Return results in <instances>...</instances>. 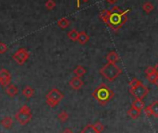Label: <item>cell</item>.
Wrapping results in <instances>:
<instances>
[{"label": "cell", "mask_w": 158, "mask_h": 133, "mask_svg": "<svg viewBox=\"0 0 158 133\" xmlns=\"http://www.w3.org/2000/svg\"><path fill=\"white\" fill-rule=\"evenodd\" d=\"M45 7H46L47 10H52L56 7V3H55L54 0H48V1L46 2V4H45Z\"/></svg>", "instance_id": "26"}, {"label": "cell", "mask_w": 158, "mask_h": 133, "mask_svg": "<svg viewBox=\"0 0 158 133\" xmlns=\"http://www.w3.org/2000/svg\"><path fill=\"white\" fill-rule=\"evenodd\" d=\"M8 50V47L5 43L0 42V54H3Z\"/></svg>", "instance_id": "29"}, {"label": "cell", "mask_w": 158, "mask_h": 133, "mask_svg": "<svg viewBox=\"0 0 158 133\" xmlns=\"http://www.w3.org/2000/svg\"><path fill=\"white\" fill-rule=\"evenodd\" d=\"M69 118V114L66 112V111H61L59 114H58V119L61 122V123H64L68 120Z\"/></svg>", "instance_id": "25"}, {"label": "cell", "mask_w": 158, "mask_h": 133, "mask_svg": "<svg viewBox=\"0 0 158 133\" xmlns=\"http://www.w3.org/2000/svg\"><path fill=\"white\" fill-rule=\"evenodd\" d=\"M86 74H87V70L82 65L76 66L75 69L73 70V75L74 77H83Z\"/></svg>", "instance_id": "13"}, {"label": "cell", "mask_w": 158, "mask_h": 133, "mask_svg": "<svg viewBox=\"0 0 158 133\" xmlns=\"http://www.w3.org/2000/svg\"><path fill=\"white\" fill-rule=\"evenodd\" d=\"M69 86L73 89V90H79L83 86H84V82L81 79V77H73V78L70 79L69 81Z\"/></svg>", "instance_id": "9"}, {"label": "cell", "mask_w": 158, "mask_h": 133, "mask_svg": "<svg viewBox=\"0 0 158 133\" xmlns=\"http://www.w3.org/2000/svg\"><path fill=\"white\" fill-rule=\"evenodd\" d=\"M156 86L158 87V80H157V82H156Z\"/></svg>", "instance_id": "36"}, {"label": "cell", "mask_w": 158, "mask_h": 133, "mask_svg": "<svg viewBox=\"0 0 158 133\" xmlns=\"http://www.w3.org/2000/svg\"><path fill=\"white\" fill-rule=\"evenodd\" d=\"M144 102H143V100H139V99H135L133 102H132V106H134V107H136L137 109H139V110H142V109H144Z\"/></svg>", "instance_id": "21"}, {"label": "cell", "mask_w": 158, "mask_h": 133, "mask_svg": "<svg viewBox=\"0 0 158 133\" xmlns=\"http://www.w3.org/2000/svg\"><path fill=\"white\" fill-rule=\"evenodd\" d=\"M106 60H107V61L109 63H114V64H116V62L119 61L120 57H119V55L115 51H110L107 54V56H106Z\"/></svg>", "instance_id": "10"}, {"label": "cell", "mask_w": 158, "mask_h": 133, "mask_svg": "<svg viewBox=\"0 0 158 133\" xmlns=\"http://www.w3.org/2000/svg\"><path fill=\"white\" fill-rule=\"evenodd\" d=\"M139 84H141V82H140L139 79H137V78H133V79L128 83V86H129V89H132V88L137 87V86H138V85H139Z\"/></svg>", "instance_id": "28"}, {"label": "cell", "mask_w": 158, "mask_h": 133, "mask_svg": "<svg viewBox=\"0 0 158 133\" xmlns=\"http://www.w3.org/2000/svg\"><path fill=\"white\" fill-rule=\"evenodd\" d=\"M100 74L109 82H113L122 74V69L114 63L108 62L100 69Z\"/></svg>", "instance_id": "3"}, {"label": "cell", "mask_w": 158, "mask_h": 133, "mask_svg": "<svg viewBox=\"0 0 158 133\" xmlns=\"http://www.w3.org/2000/svg\"><path fill=\"white\" fill-rule=\"evenodd\" d=\"M149 106L151 109L152 116H153L154 118H157L158 117V101L152 102Z\"/></svg>", "instance_id": "15"}, {"label": "cell", "mask_w": 158, "mask_h": 133, "mask_svg": "<svg viewBox=\"0 0 158 133\" xmlns=\"http://www.w3.org/2000/svg\"><path fill=\"white\" fill-rule=\"evenodd\" d=\"M15 119L17 120V122L20 125H22V126L26 125L32 119V112H31V109L27 105H23L20 108V110L16 113Z\"/></svg>", "instance_id": "5"}, {"label": "cell", "mask_w": 158, "mask_h": 133, "mask_svg": "<svg viewBox=\"0 0 158 133\" xmlns=\"http://www.w3.org/2000/svg\"><path fill=\"white\" fill-rule=\"evenodd\" d=\"M127 115L129 117H131L132 119H134V120L135 119H138L139 117V115H140V110H139L136 107H134V106L131 105V107L127 111Z\"/></svg>", "instance_id": "11"}, {"label": "cell", "mask_w": 158, "mask_h": 133, "mask_svg": "<svg viewBox=\"0 0 158 133\" xmlns=\"http://www.w3.org/2000/svg\"><path fill=\"white\" fill-rule=\"evenodd\" d=\"M63 98L64 94L62 92H60L58 89H52L46 95V102L49 107L53 108L57 106Z\"/></svg>", "instance_id": "4"}, {"label": "cell", "mask_w": 158, "mask_h": 133, "mask_svg": "<svg viewBox=\"0 0 158 133\" xmlns=\"http://www.w3.org/2000/svg\"><path fill=\"white\" fill-rule=\"evenodd\" d=\"M154 72H155L154 67H152V66H148L145 70V75H150V74H152Z\"/></svg>", "instance_id": "30"}, {"label": "cell", "mask_w": 158, "mask_h": 133, "mask_svg": "<svg viewBox=\"0 0 158 133\" xmlns=\"http://www.w3.org/2000/svg\"><path fill=\"white\" fill-rule=\"evenodd\" d=\"M129 11H130V10H122L121 11H112L111 10L110 16H109L108 21L106 23L107 26L110 27L114 32L118 31L127 23V13Z\"/></svg>", "instance_id": "1"}, {"label": "cell", "mask_w": 158, "mask_h": 133, "mask_svg": "<svg viewBox=\"0 0 158 133\" xmlns=\"http://www.w3.org/2000/svg\"><path fill=\"white\" fill-rule=\"evenodd\" d=\"M129 93L135 98V99H139V100H143L149 93V89L148 88L143 85L142 83L138 85L135 88L129 89Z\"/></svg>", "instance_id": "6"}, {"label": "cell", "mask_w": 158, "mask_h": 133, "mask_svg": "<svg viewBox=\"0 0 158 133\" xmlns=\"http://www.w3.org/2000/svg\"><path fill=\"white\" fill-rule=\"evenodd\" d=\"M154 70H155V73L158 75V63L154 66Z\"/></svg>", "instance_id": "35"}, {"label": "cell", "mask_w": 158, "mask_h": 133, "mask_svg": "<svg viewBox=\"0 0 158 133\" xmlns=\"http://www.w3.org/2000/svg\"><path fill=\"white\" fill-rule=\"evenodd\" d=\"M78 35H79V32L75 29H73L71 30L70 32H68L67 34V36L72 40V41H77V38H78Z\"/></svg>", "instance_id": "22"}, {"label": "cell", "mask_w": 158, "mask_h": 133, "mask_svg": "<svg viewBox=\"0 0 158 133\" xmlns=\"http://www.w3.org/2000/svg\"><path fill=\"white\" fill-rule=\"evenodd\" d=\"M29 56H30L29 51H28L27 49L22 48L18 49V50L13 54L12 58H13V60H14L18 64L23 65V64L29 59Z\"/></svg>", "instance_id": "7"}, {"label": "cell", "mask_w": 158, "mask_h": 133, "mask_svg": "<svg viewBox=\"0 0 158 133\" xmlns=\"http://www.w3.org/2000/svg\"><path fill=\"white\" fill-rule=\"evenodd\" d=\"M57 24L60 29H66L70 25V21L67 18H61L60 20L58 21Z\"/></svg>", "instance_id": "19"}, {"label": "cell", "mask_w": 158, "mask_h": 133, "mask_svg": "<svg viewBox=\"0 0 158 133\" xmlns=\"http://www.w3.org/2000/svg\"><path fill=\"white\" fill-rule=\"evenodd\" d=\"M144 113H145V114L148 116V117H150V116H152V113H151V109H150V106H147V107H145L144 108Z\"/></svg>", "instance_id": "31"}, {"label": "cell", "mask_w": 158, "mask_h": 133, "mask_svg": "<svg viewBox=\"0 0 158 133\" xmlns=\"http://www.w3.org/2000/svg\"><path fill=\"white\" fill-rule=\"evenodd\" d=\"M34 94H35V89H34L32 87L26 86V87L23 88V95L25 98H28V99H29V98L33 97Z\"/></svg>", "instance_id": "16"}, {"label": "cell", "mask_w": 158, "mask_h": 133, "mask_svg": "<svg viewBox=\"0 0 158 133\" xmlns=\"http://www.w3.org/2000/svg\"><path fill=\"white\" fill-rule=\"evenodd\" d=\"M81 133H98V132L96 131L93 124H89L81 130Z\"/></svg>", "instance_id": "24"}, {"label": "cell", "mask_w": 158, "mask_h": 133, "mask_svg": "<svg viewBox=\"0 0 158 133\" xmlns=\"http://www.w3.org/2000/svg\"><path fill=\"white\" fill-rule=\"evenodd\" d=\"M62 133H73V131L71 128H66L62 131Z\"/></svg>", "instance_id": "34"}, {"label": "cell", "mask_w": 158, "mask_h": 133, "mask_svg": "<svg viewBox=\"0 0 158 133\" xmlns=\"http://www.w3.org/2000/svg\"><path fill=\"white\" fill-rule=\"evenodd\" d=\"M110 13H111V10H103L100 14H99V18L104 23H106L107 21H108V18L110 16Z\"/></svg>", "instance_id": "18"}, {"label": "cell", "mask_w": 158, "mask_h": 133, "mask_svg": "<svg viewBox=\"0 0 158 133\" xmlns=\"http://www.w3.org/2000/svg\"><path fill=\"white\" fill-rule=\"evenodd\" d=\"M6 92L9 96L14 97L18 94V88L13 84H10L8 87H6Z\"/></svg>", "instance_id": "14"}, {"label": "cell", "mask_w": 158, "mask_h": 133, "mask_svg": "<svg viewBox=\"0 0 158 133\" xmlns=\"http://www.w3.org/2000/svg\"><path fill=\"white\" fill-rule=\"evenodd\" d=\"M92 97L101 105H106L110 101L113 100V98L114 97V93L107 85L102 83L99 87H97L93 90Z\"/></svg>", "instance_id": "2"}, {"label": "cell", "mask_w": 158, "mask_h": 133, "mask_svg": "<svg viewBox=\"0 0 158 133\" xmlns=\"http://www.w3.org/2000/svg\"><path fill=\"white\" fill-rule=\"evenodd\" d=\"M153 10H154V6H153L151 2H145V3L142 5V10H143L145 13H147V14L151 13Z\"/></svg>", "instance_id": "20"}, {"label": "cell", "mask_w": 158, "mask_h": 133, "mask_svg": "<svg viewBox=\"0 0 158 133\" xmlns=\"http://www.w3.org/2000/svg\"><path fill=\"white\" fill-rule=\"evenodd\" d=\"M89 40V35L85 31L79 32L78 38H77V42L79 44H80V45H85L86 43H88Z\"/></svg>", "instance_id": "12"}, {"label": "cell", "mask_w": 158, "mask_h": 133, "mask_svg": "<svg viewBox=\"0 0 158 133\" xmlns=\"http://www.w3.org/2000/svg\"><path fill=\"white\" fill-rule=\"evenodd\" d=\"M146 78H147V80H148L149 83H151V84H156V82L158 80V75L154 72L152 74L146 75Z\"/></svg>", "instance_id": "23"}, {"label": "cell", "mask_w": 158, "mask_h": 133, "mask_svg": "<svg viewBox=\"0 0 158 133\" xmlns=\"http://www.w3.org/2000/svg\"><path fill=\"white\" fill-rule=\"evenodd\" d=\"M105 1H106L108 4H110V5H114L115 3L118 2V0H105Z\"/></svg>", "instance_id": "33"}, {"label": "cell", "mask_w": 158, "mask_h": 133, "mask_svg": "<svg viewBox=\"0 0 158 133\" xmlns=\"http://www.w3.org/2000/svg\"><path fill=\"white\" fill-rule=\"evenodd\" d=\"M79 133H81V132H79Z\"/></svg>", "instance_id": "37"}, {"label": "cell", "mask_w": 158, "mask_h": 133, "mask_svg": "<svg viewBox=\"0 0 158 133\" xmlns=\"http://www.w3.org/2000/svg\"><path fill=\"white\" fill-rule=\"evenodd\" d=\"M94 125V127H95V129H96V131L98 132V133H102L103 130H104V126H103V124H102L101 122H96L95 124H93Z\"/></svg>", "instance_id": "27"}, {"label": "cell", "mask_w": 158, "mask_h": 133, "mask_svg": "<svg viewBox=\"0 0 158 133\" xmlns=\"http://www.w3.org/2000/svg\"><path fill=\"white\" fill-rule=\"evenodd\" d=\"M11 82V76L10 73L7 69H1L0 70V85L3 88L8 87Z\"/></svg>", "instance_id": "8"}, {"label": "cell", "mask_w": 158, "mask_h": 133, "mask_svg": "<svg viewBox=\"0 0 158 133\" xmlns=\"http://www.w3.org/2000/svg\"><path fill=\"white\" fill-rule=\"evenodd\" d=\"M83 2V3H87V2H89V0H76V7L77 8H79V7H80V2Z\"/></svg>", "instance_id": "32"}, {"label": "cell", "mask_w": 158, "mask_h": 133, "mask_svg": "<svg viewBox=\"0 0 158 133\" xmlns=\"http://www.w3.org/2000/svg\"><path fill=\"white\" fill-rule=\"evenodd\" d=\"M0 124H1V126L3 127H5V128H10L12 126V124H13V120H12V118L10 116H5L1 120Z\"/></svg>", "instance_id": "17"}]
</instances>
